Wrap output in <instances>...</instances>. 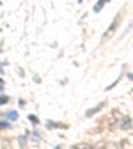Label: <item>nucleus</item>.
Listing matches in <instances>:
<instances>
[{"mask_svg":"<svg viewBox=\"0 0 133 149\" xmlns=\"http://www.w3.org/2000/svg\"><path fill=\"white\" fill-rule=\"evenodd\" d=\"M120 20H121V16H117V17H115V20L112 22V24H111V27L108 28V31L105 32V35L102 36V41L105 40V39H109V37L113 35V32L116 31V28L118 27V24H120Z\"/></svg>","mask_w":133,"mask_h":149,"instance_id":"f257e3e1","label":"nucleus"},{"mask_svg":"<svg viewBox=\"0 0 133 149\" xmlns=\"http://www.w3.org/2000/svg\"><path fill=\"white\" fill-rule=\"evenodd\" d=\"M104 105H105V102H100V104H99V105H97V107H95V108H93V109H91V111H88V112H87V117H91V116H92L93 113H95V112H99L100 109H101V107H104Z\"/></svg>","mask_w":133,"mask_h":149,"instance_id":"f03ea898","label":"nucleus"},{"mask_svg":"<svg viewBox=\"0 0 133 149\" xmlns=\"http://www.w3.org/2000/svg\"><path fill=\"white\" fill-rule=\"evenodd\" d=\"M72 149H92V146L87 143H79V144L72 146Z\"/></svg>","mask_w":133,"mask_h":149,"instance_id":"7ed1b4c3","label":"nucleus"},{"mask_svg":"<svg viewBox=\"0 0 133 149\" xmlns=\"http://www.w3.org/2000/svg\"><path fill=\"white\" fill-rule=\"evenodd\" d=\"M7 117H9V120H16L17 118V112L16 111H11L7 113Z\"/></svg>","mask_w":133,"mask_h":149,"instance_id":"20e7f679","label":"nucleus"},{"mask_svg":"<svg viewBox=\"0 0 133 149\" xmlns=\"http://www.w3.org/2000/svg\"><path fill=\"white\" fill-rule=\"evenodd\" d=\"M104 4H105V1H102V0H101V1H99V3L95 6V8H93V9H95V12H99L100 9L102 8V6H104Z\"/></svg>","mask_w":133,"mask_h":149,"instance_id":"39448f33","label":"nucleus"},{"mask_svg":"<svg viewBox=\"0 0 133 149\" xmlns=\"http://www.w3.org/2000/svg\"><path fill=\"white\" fill-rule=\"evenodd\" d=\"M8 101V97L7 96H0V104H6Z\"/></svg>","mask_w":133,"mask_h":149,"instance_id":"423d86ee","label":"nucleus"},{"mask_svg":"<svg viewBox=\"0 0 133 149\" xmlns=\"http://www.w3.org/2000/svg\"><path fill=\"white\" fill-rule=\"evenodd\" d=\"M28 118H29V120H31V121H33V123H35V124H37V123H39V120H37V118H36V116H28Z\"/></svg>","mask_w":133,"mask_h":149,"instance_id":"0eeeda50","label":"nucleus"},{"mask_svg":"<svg viewBox=\"0 0 133 149\" xmlns=\"http://www.w3.org/2000/svg\"><path fill=\"white\" fill-rule=\"evenodd\" d=\"M0 127L1 128H9V124H7V123H0Z\"/></svg>","mask_w":133,"mask_h":149,"instance_id":"6e6552de","label":"nucleus"}]
</instances>
